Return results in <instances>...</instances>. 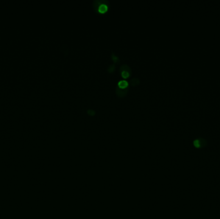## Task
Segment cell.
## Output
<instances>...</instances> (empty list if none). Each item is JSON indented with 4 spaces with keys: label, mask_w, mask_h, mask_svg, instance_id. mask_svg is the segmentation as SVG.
Masks as SVG:
<instances>
[{
    "label": "cell",
    "mask_w": 220,
    "mask_h": 219,
    "mask_svg": "<svg viewBox=\"0 0 220 219\" xmlns=\"http://www.w3.org/2000/svg\"><path fill=\"white\" fill-rule=\"evenodd\" d=\"M127 85H128V83L125 80H121L119 82V86L121 88H125L127 86Z\"/></svg>",
    "instance_id": "3"
},
{
    "label": "cell",
    "mask_w": 220,
    "mask_h": 219,
    "mask_svg": "<svg viewBox=\"0 0 220 219\" xmlns=\"http://www.w3.org/2000/svg\"><path fill=\"white\" fill-rule=\"evenodd\" d=\"M107 10H108V7L105 4H102L99 6V12L101 13H104V12H106Z\"/></svg>",
    "instance_id": "1"
},
{
    "label": "cell",
    "mask_w": 220,
    "mask_h": 219,
    "mask_svg": "<svg viewBox=\"0 0 220 219\" xmlns=\"http://www.w3.org/2000/svg\"><path fill=\"white\" fill-rule=\"evenodd\" d=\"M113 58H115V56H113ZM115 59H117V57L116 56H115Z\"/></svg>",
    "instance_id": "5"
},
{
    "label": "cell",
    "mask_w": 220,
    "mask_h": 219,
    "mask_svg": "<svg viewBox=\"0 0 220 219\" xmlns=\"http://www.w3.org/2000/svg\"><path fill=\"white\" fill-rule=\"evenodd\" d=\"M122 75L124 78H127V77H129L130 75V73L129 72H127V71H125V70H124L122 72Z\"/></svg>",
    "instance_id": "4"
},
{
    "label": "cell",
    "mask_w": 220,
    "mask_h": 219,
    "mask_svg": "<svg viewBox=\"0 0 220 219\" xmlns=\"http://www.w3.org/2000/svg\"><path fill=\"white\" fill-rule=\"evenodd\" d=\"M203 139H198L194 141V145L196 147H201L202 146V141Z\"/></svg>",
    "instance_id": "2"
}]
</instances>
